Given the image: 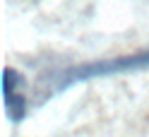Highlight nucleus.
<instances>
[{
  "label": "nucleus",
  "mask_w": 149,
  "mask_h": 137,
  "mask_svg": "<svg viewBox=\"0 0 149 137\" xmlns=\"http://www.w3.org/2000/svg\"><path fill=\"white\" fill-rule=\"evenodd\" d=\"M149 70V48L127 53L118 58H104V60H91V63H79V65L55 70L43 79V99H51L55 94H63L65 89L89 79H104V77H116V75H130V72H144Z\"/></svg>",
  "instance_id": "1"
},
{
  "label": "nucleus",
  "mask_w": 149,
  "mask_h": 137,
  "mask_svg": "<svg viewBox=\"0 0 149 137\" xmlns=\"http://www.w3.org/2000/svg\"><path fill=\"white\" fill-rule=\"evenodd\" d=\"M26 79L22 72L15 67L3 70V101H5V113L12 123H22L26 118V94H24Z\"/></svg>",
  "instance_id": "2"
}]
</instances>
